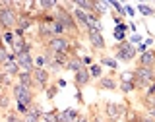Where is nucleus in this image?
<instances>
[{
	"label": "nucleus",
	"mask_w": 155,
	"mask_h": 122,
	"mask_svg": "<svg viewBox=\"0 0 155 122\" xmlns=\"http://www.w3.org/2000/svg\"><path fill=\"white\" fill-rule=\"evenodd\" d=\"M19 2H2V8H0V27L4 31H14L18 25V10Z\"/></svg>",
	"instance_id": "f257e3e1"
},
{
	"label": "nucleus",
	"mask_w": 155,
	"mask_h": 122,
	"mask_svg": "<svg viewBox=\"0 0 155 122\" xmlns=\"http://www.w3.org/2000/svg\"><path fill=\"white\" fill-rule=\"evenodd\" d=\"M12 97L16 99V103H23V105H27V107H31L33 103H35V89H31V87H27V85H21V84H14L12 87Z\"/></svg>",
	"instance_id": "f03ea898"
},
{
	"label": "nucleus",
	"mask_w": 155,
	"mask_h": 122,
	"mask_svg": "<svg viewBox=\"0 0 155 122\" xmlns=\"http://www.w3.org/2000/svg\"><path fill=\"white\" fill-rule=\"evenodd\" d=\"M114 51V60L116 62H134L136 56H138V52H136V47L132 45L130 41H122V43H116L113 47Z\"/></svg>",
	"instance_id": "7ed1b4c3"
},
{
	"label": "nucleus",
	"mask_w": 155,
	"mask_h": 122,
	"mask_svg": "<svg viewBox=\"0 0 155 122\" xmlns=\"http://www.w3.org/2000/svg\"><path fill=\"white\" fill-rule=\"evenodd\" d=\"M153 80H155V68H145V66H136L134 68L136 89H147Z\"/></svg>",
	"instance_id": "20e7f679"
},
{
	"label": "nucleus",
	"mask_w": 155,
	"mask_h": 122,
	"mask_svg": "<svg viewBox=\"0 0 155 122\" xmlns=\"http://www.w3.org/2000/svg\"><path fill=\"white\" fill-rule=\"evenodd\" d=\"M31 76H33V89L35 91H45L48 87V81H51V72L48 70H45V68H33Z\"/></svg>",
	"instance_id": "39448f33"
},
{
	"label": "nucleus",
	"mask_w": 155,
	"mask_h": 122,
	"mask_svg": "<svg viewBox=\"0 0 155 122\" xmlns=\"http://www.w3.org/2000/svg\"><path fill=\"white\" fill-rule=\"evenodd\" d=\"M130 105H116V103H105V109H103V114L107 120L110 122H118L122 116L126 114Z\"/></svg>",
	"instance_id": "423d86ee"
},
{
	"label": "nucleus",
	"mask_w": 155,
	"mask_h": 122,
	"mask_svg": "<svg viewBox=\"0 0 155 122\" xmlns=\"http://www.w3.org/2000/svg\"><path fill=\"white\" fill-rule=\"evenodd\" d=\"M70 43H72V37L62 35V37H52L45 47L51 52H66V54H70Z\"/></svg>",
	"instance_id": "0eeeda50"
},
{
	"label": "nucleus",
	"mask_w": 155,
	"mask_h": 122,
	"mask_svg": "<svg viewBox=\"0 0 155 122\" xmlns=\"http://www.w3.org/2000/svg\"><path fill=\"white\" fill-rule=\"evenodd\" d=\"M87 41H89V45L93 51H105L107 48V43H105V37L101 31H87Z\"/></svg>",
	"instance_id": "6e6552de"
},
{
	"label": "nucleus",
	"mask_w": 155,
	"mask_h": 122,
	"mask_svg": "<svg viewBox=\"0 0 155 122\" xmlns=\"http://www.w3.org/2000/svg\"><path fill=\"white\" fill-rule=\"evenodd\" d=\"M91 84V74H89V68H80V70L74 74V85L76 89H84L85 85Z\"/></svg>",
	"instance_id": "1a4fd4ad"
},
{
	"label": "nucleus",
	"mask_w": 155,
	"mask_h": 122,
	"mask_svg": "<svg viewBox=\"0 0 155 122\" xmlns=\"http://www.w3.org/2000/svg\"><path fill=\"white\" fill-rule=\"evenodd\" d=\"M16 62L21 72H33V68H35V58L31 52H21L19 56H16Z\"/></svg>",
	"instance_id": "9d476101"
},
{
	"label": "nucleus",
	"mask_w": 155,
	"mask_h": 122,
	"mask_svg": "<svg viewBox=\"0 0 155 122\" xmlns=\"http://www.w3.org/2000/svg\"><path fill=\"white\" fill-rule=\"evenodd\" d=\"M52 37H54V33H52V25L37 21V39H39V41H41L43 45H47Z\"/></svg>",
	"instance_id": "9b49d317"
},
{
	"label": "nucleus",
	"mask_w": 155,
	"mask_h": 122,
	"mask_svg": "<svg viewBox=\"0 0 155 122\" xmlns=\"http://www.w3.org/2000/svg\"><path fill=\"white\" fill-rule=\"evenodd\" d=\"M97 89L101 91H116L118 89V80L114 76H103L101 80H97Z\"/></svg>",
	"instance_id": "f8f14e48"
},
{
	"label": "nucleus",
	"mask_w": 155,
	"mask_h": 122,
	"mask_svg": "<svg viewBox=\"0 0 155 122\" xmlns=\"http://www.w3.org/2000/svg\"><path fill=\"white\" fill-rule=\"evenodd\" d=\"M138 66H145V68H155V51L153 48H147L143 54H140Z\"/></svg>",
	"instance_id": "ddd939ff"
},
{
	"label": "nucleus",
	"mask_w": 155,
	"mask_h": 122,
	"mask_svg": "<svg viewBox=\"0 0 155 122\" xmlns=\"http://www.w3.org/2000/svg\"><path fill=\"white\" fill-rule=\"evenodd\" d=\"M37 23V19L35 16H29V14H21L19 12V16H18V25L19 29H23V31H27V29H31V25H35Z\"/></svg>",
	"instance_id": "4468645a"
},
{
	"label": "nucleus",
	"mask_w": 155,
	"mask_h": 122,
	"mask_svg": "<svg viewBox=\"0 0 155 122\" xmlns=\"http://www.w3.org/2000/svg\"><path fill=\"white\" fill-rule=\"evenodd\" d=\"M0 70L4 72V74H8L10 77H18V74L21 70H19V66H18V62L16 60H8L4 66H0Z\"/></svg>",
	"instance_id": "2eb2a0df"
},
{
	"label": "nucleus",
	"mask_w": 155,
	"mask_h": 122,
	"mask_svg": "<svg viewBox=\"0 0 155 122\" xmlns=\"http://www.w3.org/2000/svg\"><path fill=\"white\" fill-rule=\"evenodd\" d=\"M81 113L78 109H66V110H62L60 116H58V122H74L78 116H80Z\"/></svg>",
	"instance_id": "dca6fc26"
},
{
	"label": "nucleus",
	"mask_w": 155,
	"mask_h": 122,
	"mask_svg": "<svg viewBox=\"0 0 155 122\" xmlns=\"http://www.w3.org/2000/svg\"><path fill=\"white\" fill-rule=\"evenodd\" d=\"M16 81L18 84H21V85H27V87H31L33 89V76H31V72H19L18 77H16ZM37 93V91H35Z\"/></svg>",
	"instance_id": "f3484780"
},
{
	"label": "nucleus",
	"mask_w": 155,
	"mask_h": 122,
	"mask_svg": "<svg viewBox=\"0 0 155 122\" xmlns=\"http://www.w3.org/2000/svg\"><path fill=\"white\" fill-rule=\"evenodd\" d=\"M80 68H84V62H81V56H70V60H68V66H66V70H70V72H76L80 70Z\"/></svg>",
	"instance_id": "a211bd4d"
},
{
	"label": "nucleus",
	"mask_w": 155,
	"mask_h": 122,
	"mask_svg": "<svg viewBox=\"0 0 155 122\" xmlns=\"http://www.w3.org/2000/svg\"><path fill=\"white\" fill-rule=\"evenodd\" d=\"M109 10V2H101V0H93V14L99 18H103Z\"/></svg>",
	"instance_id": "6ab92c4d"
},
{
	"label": "nucleus",
	"mask_w": 155,
	"mask_h": 122,
	"mask_svg": "<svg viewBox=\"0 0 155 122\" xmlns=\"http://www.w3.org/2000/svg\"><path fill=\"white\" fill-rule=\"evenodd\" d=\"M126 29H128V23H120V25L114 27V39L118 43L126 41Z\"/></svg>",
	"instance_id": "aec40b11"
},
{
	"label": "nucleus",
	"mask_w": 155,
	"mask_h": 122,
	"mask_svg": "<svg viewBox=\"0 0 155 122\" xmlns=\"http://www.w3.org/2000/svg\"><path fill=\"white\" fill-rule=\"evenodd\" d=\"M89 74H91V80H101L103 77V66L99 62H93L89 66Z\"/></svg>",
	"instance_id": "412c9836"
},
{
	"label": "nucleus",
	"mask_w": 155,
	"mask_h": 122,
	"mask_svg": "<svg viewBox=\"0 0 155 122\" xmlns=\"http://www.w3.org/2000/svg\"><path fill=\"white\" fill-rule=\"evenodd\" d=\"M99 64L103 66V68H110V70H116V68H118V62L114 60V58H110V56H101L99 58Z\"/></svg>",
	"instance_id": "4be33fe9"
},
{
	"label": "nucleus",
	"mask_w": 155,
	"mask_h": 122,
	"mask_svg": "<svg viewBox=\"0 0 155 122\" xmlns=\"http://www.w3.org/2000/svg\"><path fill=\"white\" fill-rule=\"evenodd\" d=\"M58 116H60V110L52 109V110H48V113H43L41 120L43 122H58Z\"/></svg>",
	"instance_id": "5701e85b"
},
{
	"label": "nucleus",
	"mask_w": 155,
	"mask_h": 122,
	"mask_svg": "<svg viewBox=\"0 0 155 122\" xmlns=\"http://www.w3.org/2000/svg\"><path fill=\"white\" fill-rule=\"evenodd\" d=\"M37 6L41 8V12L51 14V10H54V8H56V2H54V0H39Z\"/></svg>",
	"instance_id": "b1692460"
},
{
	"label": "nucleus",
	"mask_w": 155,
	"mask_h": 122,
	"mask_svg": "<svg viewBox=\"0 0 155 122\" xmlns=\"http://www.w3.org/2000/svg\"><path fill=\"white\" fill-rule=\"evenodd\" d=\"M136 12L142 14V16H145V18L155 16V10H153L151 6H147V4H138V6H136Z\"/></svg>",
	"instance_id": "393cba45"
},
{
	"label": "nucleus",
	"mask_w": 155,
	"mask_h": 122,
	"mask_svg": "<svg viewBox=\"0 0 155 122\" xmlns=\"http://www.w3.org/2000/svg\"><path fill=\"white\" fill-rule=\"evenodd\" d=\"M118 89L122 91L124 95H128V93H132V91H136V84L134 81H122V84H118Z\"/></svg>",
	"instance_id": "a878e982"
},
{
	"label": "nucleus",
	"mask_w": 155,
	"mask_h": 122,
	"mask_svg": "<svg viewBox=\"0 0 155 122\" xmlns=\"http://www.w3.org/2000/svg\"><path fill=\"white\" fill-rule=\"evenodd\" d=\"M12 85H14L12 77H10L8 74H4V72L0 70V89H6V87H12Z\"/></svg>",
	"instance_id": "bb28decb"
},
{
	"label": "nucleus",
	"mask_w": 155,
	"mask_h": 122,
	"mask_svg": "<svg viewBox=\"0 0 155 122\" xmlns=\"http://www.w3.org/2000/svg\"><path fill=\"white\" fill-rule=\"evenodd\" d=\"M58 89H60V87H58L56 84H48V87L45 89V93H47V99L51 101V99H54V97L58 95Z\"/></svg>",
	"instance_id": "cd10ccee"
},
{
	"label": "nucleus",
	"mask_w": 155,
	"mask_h": 122,
	"mask_svg": "<svg viewBox=\"0 0 155 122\" xmlns=\"http://www.w3.org/2000/svg\"><path fill=\"white\" fill-rule=\"evenodd\" d=\"M10 99H12V97H10L8 93H4L2 97H0V110H10Z\"/></svg>",
	"instance_id": "c85d7f7f"
},
{
	"label": "nucleus",
	"mask_w": 155,
	"mask_h": 122,
	"mask_svg": "<svg viewBox=\"0 0 155 122\" xmlns=\"http://www.w3.org/2000/svg\"><path fill=\"white\" fill-rule=\"evenodd\" d=\"M6 122H25V120H23L16 110H8L6 113Z\"/></svg>",
	"instance_id": "c756f323"
},
{
	"label": "nucleus",
	"mask_w": 155,
	"mask_h": 122,
	"mask_svg": "<svg viewBox=\"0 0 155 122\" xmlns=\"http://www.w3.org/2000/svg\"><path fill=\"white\" fill-rule=\"evenodd\" d=\"M8 56H10L8 47H6V45H2V47H0V66H4V64L8 62Z\"/></svg>",
	"instance_id": "7c9ffc66"
},
{
	"label": "nucleus",
	"mask_w": 155,
	"mask_h": 122,
	"mask_svg": "<svg viewBox=\"0 0 155 122\" xmlns=\"http://www.w3.org/2000/svg\"><path fill=\"white\" fill-rule=\"evenodd\" d=\"M122 81H134V70L122 72V74L118 76V84H122Z\"/></svg>",
	"instance_id": "2f4dec72"
},
{
	"label": "nucleus",
	"mask_w": 155,
	"mask_h": 122,
	"mask_svg": "<svg viewBox=\"0 0 155 122\" xmlns=\"http://www.w3.org/2000/svg\"><path fill=\"white\" fill-rule=\"evenodd\" d=\"M2 39H4V45H12V43L16 41V35H14V31H4Z\"/></svg>",
	"instance_id": "473e14b6"
},
{
	"label": "nucleus",
	"mask_w": 155,
	"mask_h": 122,
	"mask_svg": "<svg viewBox=\"0 0 155 122\" xmlns=\"http://www.w3.org/2000/svg\"><path fill=\"white\" fill-rule=\"evenodd\" d=\"M27 110H29V107L27 105H23V103H16V113L19 116H25L27 114Z\"/></svg>",
	"instance_id": "72a5a7b5"
},
{
	"label": "nucleus",
	"mask_w": 155,
	"mask_h": 122,
	"mask_svg": "<svg viewBox=\"0 0 155 122\" xmlns=\"http://www.w3.org/2000/svg\"><path fill=\"white\" fill-rule=\"evenodd\" d=\"M124 12L128 14L130 18H134V16H136V8H132V6H130V4H124Z\"/></svg>",
	"instance_id": "f704fd0d"
},
{
	"label": "nucleus",
	"mask_w": 155,
	"mask_h": 122,
	"mask_svg": "<svg viewBox=\"0 0 155 122\" xmlns=\"http://www.w3.org/2000/svg\"><path fill=\"white\" fill-rule=\"evenodd\" d=\"M81 62H84L85 68H89L91 64H93V56H84V58H81Z\"/></svg>",
	"instance_id": "c9c22d12"
},
{
	"label": "nucleus",
	"mask_w": 155,
	"mask_h": 122,
	"mask_svg": "<svg viewBox=\"0 0 155 122\" xmlns=\"http://www.w3.org/2000/svg\"><path fill=\"white\" fill-rule=\"evenodd\" d=\"M145 93H147V95H153V97H155V80L151 81V84H149V87L145 89Z\"/></svg>",
	"instance_id": "e433bc0d"
},
{
	"label": "nucleus",
	"mask_w": 155,
	"mask_h": 122,
	"mask_svg": "<svg viewBox=\"0 0 155 122\" xmlns=\"http://www.w3.org/2000/svg\"><path fill=\"white\" fill-rule=\"evenodd\" d=\"M145 51H147V47H145V43H140V45H136V52H140V54H143Z\"/></svg>",
	"instance_id": "4c0bfd02"
},
{
	"label": "nucleus",
	"mask_w": 155,
	"mask_h": 122,
	"mask_svg": "<svg viewBox=\"0 0 155 122\" xmlns=\"http://www.w3.org/2000/svg\"><path fill=\"white\" fill-rule=\"evenodd\" d=\"M130 43H132L134 47H136V45H140V43H142V37H140V35H134L132 39H130Z\"/></svg>",
	"instance_id": "58836bf2"
},
{
	"label": "nucleus",
	"mask_w": 155,
	"mask_h": 122,
	"mask_svg": "<svg viewBox=\"0 0 155 122\" xmlns=\"http://www.w3.org/2000/svg\"><path fill=\"white\" fill-rule=\"evenodd\" d=\"M74 122H89V116H84V114H80Z\"/></svg>",
	"instance_id": "ea45409f"
},
{
	"label": "nucleus",
	"mask_w": 155,
	"mask_h": 122,
	"mask_svg": "<svg viewBox=\"0 0 155 122\" xmlns=\"http://www.w3.org/2000/svg\"><path fill=\"white\" fill-rule=\"evenodd\" d=\"M142 122H155V118H151L149 114H142Z\"/></svg>",
	"instance_id": "a19ab883"
},
{
	"label": "nucleus",
	"mask_w": 155,
	"mask_h": 122,
	"mask_svg": "<svg viewBox=\"0 0 155 122\" xmlns=\"http://www.w3.org/2000/svg\"><path fill=\"white\" fill-rule=\"evenodd\" d=\"M56 85H58V87H64V85H66V81L62 80V77H58V80H56Z\"/></svg>",
	"instance_id": "79ce46f5"
},
{
	"label": "nucleus",
	"mask_w": 155,
	"mask_h": 122,
	"mask_svg": "<svg viewBox=\"0 0 155 122\" xmlns=\"http://www.w3.org/2000/svg\"><path fill=\"white\" fill-rule=\"evenodd\" d=\"M128 29L130 31H136V23H128Z\"/></svg>",
	"instance_id": "37998d69"
},
{
	"label": "nucleus",
	"mask_w": 155,
	"mask_h": 122,
	"mask_svg": "<svg viewBox=\"0 0 155 122\" xmlns=\"http://www.w3.org/2000/svg\"><path fill=\"white\" fill-rule=\"evenodd\" d=\"M4 45V39H2V31H0V47Z\"/></svg>",
	"instance_id": "c03bdc74"
},
{
	"label": "nucleus",
	"mask_w": 155,
	"mask_h": 122,
	"mask_svg": "<svg viewBox=\"0 0 155 122\" xmlns=\"http://www.w3.org/2000/svg\"><path fill=\"white\" fill-rule=\"evenodd\" d=\"M134 122H142V113H140V116H138V118H136Z\"/></svg>",
	"instance_id": "a18cd8bd"
},
{
	"label": "nucleus",
	"mask_w": 155,
	"mask_h": 122,
	"mask_svg": "<svg viewBox=\"0 0 155 122\" xmlns=\"http://www.w3.org/2000/svg\"><path fill=\"white\" fill-rule=\"evenodd\" d=\"M4 93H6V91H4V89H0V97H2V95H4Z\"/></svg>",
	"instance_id": "49530a36"
}]
</instances>
